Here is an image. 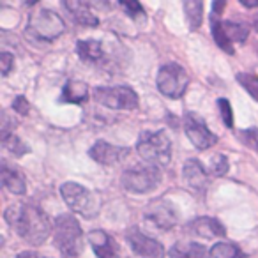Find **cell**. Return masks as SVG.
I'll list each match as a JSON object with an SVG mask.
<instances>
[{"label": "cell", "instance_id": "6da1fadb", "mask_svg": "<svg viewBox=\"0 0 258 258\" xmlns=\"http://www.w3.org/2000/svg\"><path fill=\"white\" fill-rule=\"evenodd\" d=\"M6 221L25 242L32 246H41L51 233V223L48 216L36 205L16 204L8 207L4 212Z\"/></svg>", "mask_w": 258, "mask_h": 258}, {"label": "cell", "instance_id": "7a4b0ae2", "mask_svg": "<svg viewBox=\"0 0 258 258\" xmlns=\"http://www.w3.org/2000/svg\"><path fill=\"white\" fill-rule=\"evenodd\" d=\"M53 242L62 256L75 258L83 249V232L73 214H60L53 223Z\"/></svg>", "mask_w": 258, "mask_h": 258}, {"label": "cell", "instance_id": "3957f363", "mask_svg": "<svg viewBox=\"0 0 258 258\" xmlns=\"http://www.w3.org/2000/svg\"><path fill=\"white\" fill-rule=\"evenodd\" d=\"M137 151L149 165L165 166L172 159V142L165 131H144L137 142Z\"/></svg>", "mask_w": 258, "mask_h": 258}, {"label": "cell", "instance_id": "277c9868", "mask_svg": "<svg viewBox=\"0 0 258 258\" xmlns=\"http://www.w3.org/2000/svg\"><path fill=\"white\" fill-rule=\"evenodd\" d=\"M66 30V23L60 16L51 9H37L30 15L29 23H27V34L39 41H55L60 37Z\"/></svg>", "mask_w": 258, "mask_h": 258}, {"label": "cell", "instance_id": "5b68a950", "mask_svg": "<svg viewBox=\"0 0 258 258\" xmlns=\"http://www.w3.org/2000/svg\"><path fill=\"white\" fill-rule=\"evenodd\" d=\"M60 195L73 212H78L87 219L94 218L101 209L99 198L78 182H64L60 186Z\"/></svg>", "mask_w": 258, "mask_h": 258}, {"label": "cell", "instance_id": "8992f818", "mask_svg": "<svg viewBox=\"0 0 258 258\" xmlns=\"http://www.w3.org/2000/svg\"><path fill=\"white\" fill-rule=\"evenodd\" d=\"M163 175L159 166L154 165H145V166H133V168L125 170L120 177V182L124 189L129 193H151L159 186Z\"/></svg>", "mask_w": 258, "mask_h": 258}, {"label": "cell", "instance_id": "52a82bcc", "mask_svg": "<svg viewBox=\"0 0 258 258\" xmlns=\"http://www.w3.org/2000/svg\"><path fill=\"white\" fill-rule=\"evenodd\" d=\"M156 85L163 96L170 99H180L189 85V76L182 66L172 62V64H165L158 71Z\"/></svg>", "mask_w": 258, "mask_h": 258}, {"label": "cell", "instance_id": "ba28073f", "mask_svg": "<svg viewBox=\"0 0 258 258\" xmlns=\"http://www.w3.org/2000/svg\"><path fill=\"white\" fill-rule=\"evenodd\" d=\"M94 99L111 110H135L138 106V94L127 85L96 87Z\"/></svg>", "mask_w": 258, "mask_h": 258}, {"label": "cell", "instance_id": "9c48e42d", "mask_svg": "<svg viewBox=\"0 0 258 258\" xmlns=\"http://www.w3.org/2000/svg\"><path fill=\"white\" fill-rule=\"evenodd\" d=\"M184 131H186L191 144L200 151H207L218 142V137L209 131L207 124L191 111L184 115Z\"/></svg>", "mask_w": 258, "mask_h": 258}, {"label": "cell", "instance_id": "30bf717a", "mask_svg": "<svg viewBox=\"0 0 258 258\" xmlns=\"http://www.w3.org/2000/svg\"><path fill=\"white\" fill-rule=\"evenodd\" d=\"M127 242L131 246V249L142 258H163L165 256V247L161 242L154 240L152 237L145 235L144 232L133 226L127 233Z\"/></svg>", "mask_w": 258, "mask_h": 258}, {"label": "cell", "instance_id": "8fae6325", "mask_svg": "<svg viewBox=\"0 0 258 258\" xmlns=\"http://www.w3.org/2000/svg\"><path fill=\"white\" fill-rule=\"evenodd\" d=\"M89 156L94 159L96 163L104 166H113L118 165L120 161H124L129 156V149L127 147H118V145H111L104 140H99L90 147Z\"/></svg>", "mask_w": 258, "mask_h": 258}, {"label": "cell", "instance_id": "7c38bea8", "mask_svg": "<svg viewBox=\"0 0 258 258\" xmlns=\"http://www.w3.org/2000/svg\"><path fill=\"white\" fill-rule=\"evenodd\" d=\"M145 216H147V219L152 223V225H156L161 230L173 228L175 223H177L175 211H173V209L163 200L152 202V204L147 207V211H145Z\"/></svg>", "mask_w": 258, "mask_h": 258}, {"label": "cell", "instance_id": "4fadbf2b", "mask_svg": "<svg viewBox=\"0 0 258 258\" xmlns=\"http://www.w3.org/2000/svg\"><path fill=\"white\" fill-rule=\"evenodd\" d=\"M87 239H89L90 246H92L97 258H117L118 254L117 244H115V240L104 230H92V232H89Z\"/></svg>", "mask_w": 258, "mask_h": 258}, {"label": "cell", "instance_id": "5bb4252c", "mask_svg": "<svg viewBox=\"0 0 258 258\" xmlns=\"http://www.w3.org/2000/svg\"><path fill=\"white\" fill-rule=\"evenodd\" d=\"M189 230L195 235L202 239H223L226 237V228L214 218H197L195 221L189 223Z\"/></svg>", "mask_w": 258, "mask_h": 258}, {"label": "cell", "instance_id": "9a60e30c", "mask_svg": "<svg viewBox=\"0 0 258 258\" xmlns=\"http://www.w3.org/2000/svg\"><path fill=\"white\" fill-rule=\"evenodd\" d=\"M64 8L68 9L73 15V18L76 20V23L83 27H97L99 25V18L92 13V9L85 4V2H80V0H66Z\"/></svg>", "mask_w": 258, "mask_h": 258}, {"label": "cell", "instance_id": "2e32d148", "mask_svg": "<svg viewBox=\"0 0 258 258\" xmlns=\"http://www.w3.org/2000/svg\"><path fill=\"white\" fill-rule=\"evenodd\" d=\"M0 175H2V184L4 187L13 195H25L27 184L25 177L20 172L18 168H11L8 163H2V168H0Z\"/></svg>", "mask_w": 258, "mask_h": 258}, {"label": "cell", "instance_id": "e0dca14e", "mask_svg": "<svg viewBox=\"0 0 258 258\" xmlns=\"http://www.w3.org/2000/svg\"><path fill=\"white\" fill-rule=\"evenodd\" d=\"M182 175H184V179H186V182L189 184L191 187H195V189H202L209 180L207 170H205L204 165H202L200 161H197V159H187V161L184 163Z\"/></svg>", "mask_w": 258, "mask_h": 258}, {"label": "cell", "instance_id": "ac0fdd59", "mask_svg": "<svg viewBox=\"0 0 258 258\" xmlns=\"http://www.w3.org/2000/svg\"><path fill=\"white\" fill-rule=\"evenodd\" d=\"M170 258H209L211 249L198 242H184L179 240L170 247Z\"/></svg>", "mask_w": 258, "mask_h": 258}, {"label": "cell", "instance_id": "d6986e66", "mask_svg": "<svg viewBox=\"0 0 258 258\" xmlns=\"http://www.w3.org/2000/svg\"><path fill=\"white\" fill-rule=\"evenodd\" d=\"M89 97V85L82 80H68L62 89L60 103L69 104H82Z\"/></svg>", "mask_w": 258, "mask_h": 258}, {"label": "cell", "instance_id": "ffe728a7", "mask_svg": "<svg viewBox=\"0 0 258 258\" xmlns=\"http://www.w3.org/2000/svg\"><path fill=\"white\" fill-rule=\"evenodd\" d=\"M78 55L87 62H97L103 58V44L96 39H82L76 44Z\"/></svg>", "mask_w": 258, "mask_h": 258}, {"label": "cell", "instance_id": "44dd1931", "mask_svg": "<svg viewBox=\"0 0 258 258\" xmlns=\"http://www.w3.org/2000/svg\"><path fill=\"white\" fill-rule=\"evenodd\" d=\"M211 34H212V37H214L216 44H218V46L221 48L223 51L233 55L232 41H230V37L226 36L225 27H223V22L219 20V16L211 15Z\"/></svg>", "mask_w": 258, "mask_h": 258}, {"label": "cell", "instance_id": "7402d4cb", "mask_svg": "<svg viewBox=\"0 0 258 258\" xmlns=\"http://www.w3.org/2000/svg\"><path fill=\"white\" fill-rule=\"evenodd\" d=\"M202 11H204V4L198 0H186L184 2V13H186L191 30H197L202 25Z\"/></svg>", "mask_w": 258, "mask_h": 258}, {"label": "cell", "instance_id": "603a6c76", "mask_svg": "<svg viewBox=\"0 0 258 258\" xmlns=\"http://www.w3.org/2000/svg\"><path fill=\"white\" fill-rule=\"evenodd\" d=\"M212 258H242V251L233 242H216L211 249Z\"/></svg>", "mask_w": 258, "mask_h": 258}, {"label": "cell", "instance_id": "cb8c5ba5", "mask_svg": "<svg viewBox=\"0 0 258 258\" xmlns=\"http://www.w3.org/2000/svg\"><path fill=\"white\" fill-rule=\"evenodd\" d=\"M223 27H225L226 36L230 37V41H235V43H244L247 39V30L246 25L242 23H233V22H223Z\"/></svg>", "mask_w": 258, "mask_h": 258}, {"label": "cell", "instance_id": "d4e9b609", "mask_svg": "<svg viewBox=\"0 0 258 258\" xmlns=\"http://www.w3.org/2000/svg\"><path fill=\"white\" fill-rule=\"evenodd\" d=\"M235 78H237V82L244 87V90H246L253 99L258 101V76L249 75V73H239Z\"/></svg>", "mask_w": 258, "mask_h": 258}, {"label": "cell", "instance_id": "484cf974", "mask_svg": "<svg viewBox=\"0 0 258 258\" xmlns=\"http://www.w3.org/2000/svg\"><path fill=\"white\" fill-rule=\"evenodd\" d=\"M2 145H4L6 149H8L11 154H15V156H23V154H27L29 152V147H27L25 144H23L22 140H20L18 137H16L15 133L13 135H9V137H6V138H2Z\"/></svg>", "mask_w": 258, "mask_h": 258}, {"label": "cell", "instance_id": "4316f807", "mask_svg": "<svg viewBox=\"0 0 258 258\" xmlns=\"http://www.w3.org/2000/svg\"><path fill=\"white\" fill-rule=\"evenodd\" d=\"M228 168H230L228 158L223 154H216L214 158L211 159V170H209V172L214 177H223L228 173Z\"/></svg>", "mask_w": 258, "mask_h": 258}, {"label": "cell", "instance_id": "83f0119b", "mask_svg": "<svg viewBox=\"0 0 258 258\" xmlns=\"http://www.w3.org/2000/svg\"><path fill=\"white\" fill-rule=\"evenodd\" d=\"M239 140L242 142L246 147L253 149V151L258 152V127H247V129H242L237 133Z\"/></svg>", "mask_w": 258, "mask_h": 258}, {"label": "cell", "instance_id": "f1b7e54d", "mask_svg": "<svg viewBox=\"0 0 258 258\" xmlns=\"http://www.w3.org/2000/svg\"><path fill=\"white\" fill-rule=\"evenodd\" d=\"M120 8L127 13L129 18L133 20H145V11L142 8L140 2L137 0H127V2H120Z\"/></svg>", "mask_w": 258, "mask_h": 258}, {"label": "cell", "instance_id": "f546056e", "mask_svg": "<svg viewBox=\"0 0 258 258\" xmlns=\"http://www.w3.org/2000/svg\"><path fill=\"white\" fill-rule=\"evenodd\" d=\"M218 108H219V113H221V118H223V122H225V125L232 129L233 127V111H232L230 101L225 99V97H219Z\"/></svg>", "mask_w": 258, "mask_h": 258}, {"label": "cell", "instance_id": "4dcf8cb0", "mask_svg": "<svg viewBox=\"0 0 258 258\" xmlns=\"http://www.w3.org/2000/svg\"><path fill=\"white\" fill-rule=\"evenodd\" d=\"M15 68V57L8 51H2L0 53V71H2V76H8L9 73Z\"/></svg>", "mask_w": 258, "mask_h": 258}, {"label": "cell", "instance_id": "1f68e13d", "mask_svg": "<svg viewBox=\"0 0 258 258\" xmlns=\"http://www.w3.org/2000/svg\"><path fill=\"white\" fill-rule=\"evenodd\" d=\"M13 110L20 115H29L30 104H29V101H27V97L25 96H16L15 101H13Z\"/></svg>", "mask_w": 258, "mask_h": 258}, {"label": "cell", "instance_id": "d6a6232c", "mask_svg": "<svg viewBox=\"0 0 258 258\" xmlns=\"http://www.w3.org/2000/svg\"><path fill=\"white\" fill-rule=\"evenodd\" d=\"M225 6H226V2H214V4H212V15L219 16L223 9H225Z\"/></svg>", "mask_w": 258, "mask_h": 258}, {"label": "cell", "instance_id": "836d02e7", "mask_svg": "<svg viewBox=\"0 0 258 258\" xmlns=\"http://www.w3.org/2000/svg\"><path fill=\"white\" fill-rule=\"evenodd\" d=\"M16 258H46V256H41L36 251H22Z\"/></svg>", "mask_w": 258, "mask_h": 258}, {"label": "cell", "instance_id": "e575fe53", "mask_svg": "<svg viewBox=\"0 0 258 258\" xmlns=\"http://www.w3.org/2000/svg\"><path fill=\"white\" fill-rule=\"evenodd\" d=\"M240 4L247 9H253V8H258V0H240Z\"/></svg>", "mask_w": 258, "mask_h": 258}, {"label": "cell", "instance_id": "d590c367", "mask_svg": "<svg viewBox=\"0 0 258 258\" xmlns=\"http://www.w3.org/2000/svg\"><path fill=\"white\" fill-rule=\"evenodd\" d=\"M253 27H254V30L258 32V15L254 16V20H253Z\"/></svg>", "mask_w": 258, "mask_h": 258}]
</instances>
